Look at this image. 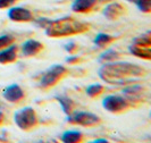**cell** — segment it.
I'll list each match as a JSON object with an SVG mask.
<instances>
[{
    "label": "cell",
    "mask_w": 151,
    "mask_h": 143,
    "mask_svg": "<svg viewBox=\"0 0 151 143\" xmlns=\"http://www.w3.org/2000/svg\"><path fill=\"white\" fill-rule=\"evenodd\" d=\"M64 48H65V50L68 51V52H73L76 48H77V45H76V43L74 41H69V42H67L66 45H64Z\"/></svg>",
    "instance_id": "cell-24"
},
{
    "label": "cell",
    "mask_w": 151,
    "mask_h": 143,
    "mask_svg": "<svg viewBox=\"0 0 151 143\" xmlns=\"http://www.w3.org/2000/svg\"><path fill=\"white\" fill-rule=\"evenodd\" d=\"M66 73H67V69L63 65H58V64L52 65L48 68L45 72V74L42 75L41 80H40V84L45 89L51 88L55 84H57L60 78H63L66 75Z\"/></svg>",
    "instance_id": "cell-4"
},
{
    "label": "cell",
    "mask_w": 151,
    "mask_h": 143,
    "mask_svg": "<svg viewBox=\"0 0 151 143\" xmlns=\"http://www.w3.org/2000/svg\"><path fill=\"white\" fill-rule=\"evenodd\" d=\"M67 121L81 126H93L100 123V117L90 111H75L67 115Z\"/></svg>",
    "instance_id": "cell-5"
},
{
    "label": "cell",
    "mask_w": 151,
    "mask_h": 143,
    "mask_svg": "<svg viewBox=\"0 0 151 143\" xmlns=\"http://www.w3.org/2000/svg\"><path fill=\"white\" fill-rule=\"evenodd\" d=\"M133 45H143V47H151V33L150 31H148L147 33H144L140 37H136L132 41Z\"/></svg>",
    "instance_id": "cell-19"
},
{
    "label": "cell",
    "mask_w": 151,
    "mask_h": 143,
    "mask_svg": "<svg viewBox=\"0 0 151 143\" xmlns=\"http://www.w3.org/2000/svg\"><path fill=\"white\" fill-rule=\"evenodd\" d=\"M117 58H119V52H117L114 49H107L99 56L98 61L99 63H109V61H113Z\"/></svg>",
    "instance_id": "cell-18"
},
{
    "label": "cell",
    "mask_w": 151,
    "mask_h": 143,
    "mask_svg": "<svg viewBox=\"0 0 151 143\" xmlns=\"http://www.w3.org/2000/svg\"><path fill=\"white\" fill-rule=\"evenodd\" d=\"M4 121V114H2V111H0V124Z\"/></svg>",
    "instance_id": "cell-28"
},
{
    "label": "cell",
    "mask_w": 151,
    "mask_h": 143,
    "mask_svg": "<svg viewBox=\"0 0 151 143\" xmlns=\"http://www.w3.org/2000/svg\"><path fill=\"white\" fill-rule=\"evenodd\" d=\"M43 49V45L34 39H29L26 40L22 45V52L25 57H32L38 55L41 50Z\"/></svg>",
    "instance_id": "cell-9"
},
{
    "label": "cell",
    "mask_w": 151,
    "mask_h": 143,
    "mask_svg": "<svg viewBox=\"0 0 151 143\" xmlns=\"http://www.w3.org/2000/svg\"><path fill=\"white\" fill-rule=\"evenodd\" d=\"M129 50L133 56L143 58L147 60L151 59V47H143V45H137L132 43L129 47Z\"/></svg>",
    "instance_id": "cell-14"
},
{
    "label": "cell",
    "mask_w": 151,
    "mask_h": 143,
    "mask_svg": "<svg viewBox=\"0 0 151 143\" xmlns=\"http://www.w3.org/2000/svg\"><path fill=\"white\" fill-rule=\"evenodd\" d=\"M78 60H80V58H78V57L73 56V57H68L67 59H66V63H68V64H76Z\"/></svg>",
    "instance_id": "cell-26"
},
{
    "label": "cell",
    "mask_w": 151,
    "mask_h": 143,
    "mask_svg": "<svg viewBox=\"0 0 151 143\" xmlns=\"http://www.w3.org/2000/svg\"><path fill=\"white\" fill-rule=\"evenodd\" d=\"M125 9L119 2H111L104 9V16L108 21H116L124 14Z\"/></svg>",
    "instance_id": "cell-10"
},
{
    "label": "cell",
    "mask_w": 151,
    "mask_h": 143,
    "mask_svg": "<svg viewBox=\"0 0 151 143\" xmlns=\"http://www.w3.org/2000/svg\"><path fill=\"white\" fill-rule=\"evenodd\" d=\"M104 89H105V88H104V85H101V84H98V83L91 84V85H89V86L86 88V94H88L90 98H94V97H97L99 94H101Z\"/></svg>",
    "instance_id": "cell-21"
},
{
    "label": "cell",
    "mask_w": 151,
    "mask_h": 143,
    "mask_svg": "<svg viewBox=\"0 0 151 143\" xmlns=\"http://www.w3.org/2000/svg\"><path fill=\"white\" fill-rule=\"evenodd\" d=\"M96 4L97 0H74L72 4V10L75 13H89Z\"/></svg>",
    "instance_id": "cell-11"
},
{
    "label": "cell",
    "mask_w": 151,
    "mask_h": 143,
    "mask_svg": "<svg viewBox=\"0 0 151 143\" xmlns=\"http://www.w3.org/2000/svg\"><path fill=\"white\" fill-rule=\"evenodd\" d=\"M4 98L9 102H18L24 98V91L18 84H10L4 91Z\"/></svg>",
    "instance_id": "cell-8"
},
{
    "label": "cell",
    "mask_w": 151,
    "mask_h": 143,
    "mask_svg": "<svg viewBox=\"0 0 151 143\" xmlns=\"http://www.w3.org/2000/svg\"><path fill=\"white\" fill-rule=\"evenodd\" d=\"M94 143H98V142H102V143H106V142H108L107 140H105V139H98V140H94L93 141Z\"/></svg>",
    "instance_id": "cell-27"
},
{
    "label": "cell",
    "mask_w": 151,
    "mask_h": 143,
    "mask_svg": "<svg viewBox=\"0 0 151 143\" xmlns=\"http://www.w3.org/2000/svg\"><path fill=\"white\" fill-rule=\"evenodd\" d=\"M99 77L109 84H127L147 74L141 66L129 61H109L98 70Z\"/></svg>",
    "instance_id": "cell-1"
},
{
    "label": "cell",
    "mask_w": 151,
    "mask_h": 143,
    "mask_svg": "<svg viewBox=\"0 0 151 143\" xmlns=\"http://www.w3.org/2000/svg\"><path fill=\"white\" fill-rule=\"evenodd\" d=\"M13 41H14V38H13L12 35H8V34L0 35V49L8 47Z\"/></svg>",
    "instance_id": "cell-22"
},
{
    "label": "cell",
    "mask_w": 151,
    "mask_h": 143,
    "mask_svg": "<svg viewBox=\"0 0 151 143\" xmlns=\"http://www.w3.org/2000/svg\"><path fill=\"white\" fill-rule=\"evenodd\" d=\"M55 99L59 102L63 111L66 114V115H69L72 113V109H73V101L72 99L65 96V94H56L55 96Z\"/></svg>",
    "instance_id": "cell-16"
},
{
    "label": "cell",
    "mask_w": 151,
    "mask_h": 143,
    "mask_svg": "<svg viewBox=\"0 0 151 143\" xmlns=\"http://www.w3.org/2000/svg\"><path fill=\"white\" fill-rule=\"evenodd\" d=\"M15 1L16 0H0V9L10 7L12 5L15 4Z\"/></svg>",
    "instance_id": "cell-25"
},
{
    "label": "cell",
    "mask_w": 151,
    "mask_h": 143,
    "mask_svg": "<svg viewBox=\"0 0 151 143\" xmlns=\"http://www.w3.org/2000/svg\"><path fill=\"white\" fill-rule=\"evenodd\" d=\"M14 121L22 131H30L38 124V117L32 107H24L15 111Z\"/></svg>",
    "instance_id": "cell-3"
},
{
    "label": "cell",
    "mask_w": 151,
    "mask_h": 143,
    "mask_svg": "<svg viewBox=\"0 0 151 143\" xmlns=\"http://www.w3.org/2000/svg\"><path fill=\"white\" fill-rule=\"evenodd\" d=\"M35 25L40 27V29H45L48 25H49V23H50V19H48V18H39L35 21Z\"/></svg>",
    "instance_id": "cell-23"
},
{
    "label": "cell",
    "mask_w": 151,
    "mask_h": 143,
    "mask_svg": "<svg viewBox=\"0 0 151 143\" xmlns=\"http://www.w3.org/2000/svg\"><path fill=\"white\" fill-rule=\"evenodd\" d=\"M131 2H134L137 9L142 13L149 14L151 10V0H129Z\"/></svg>",
    "instance_id": "cell-20"
},
{
    "label": "cell",
    "mask_w": 151,
    "mask_h": 143,
    "mask_svg": "<svg viewBox=\"0 0 151 143\" xmlns=\"http://www.w3.org/2000/svg\"><path fill=\"white\" fill-rule=\"evenodd\" d=\"M7 15L13 22H30L33 19L31 10L23 7H12L8 10Z\"/></svg>",
    "instance_id": "cell-7"
},
{
    "label": "cell",
    "mask_w": 151,
    "mask_h": 143,
    "mask_svg": "<svg viewBox=\"0 0 151 143\" xmlns=\"http://www.w3.org/2000/svg\"><path fill=\"white\" fill-rule=\"evenodd\" d=\"M17 58V47L10 45L0 51V64H10Z\"/></svg>",
    "instance_id": "cell-13"
},
{
    "label": "cell",
    "mask_w": 151,
    "mask_h": 143,
    "mask_svg": "<svg viewBox=\"0 0 151 143\" xmlns=\"http://www.w3.org/2000/svg\"><path fill=\"white\" fill-rule=\"evenodd\" d=\"M123 93L125 94V97L129 99V101H136L142 97V93H143V88L142 85L140 84H135V85H129V86H126L124 90H123ZM127 100V101H129Z\"/></svg>",
    "instance_id": "cell-12"
},
{
    "label": "cell",
    "mask_w": 151,
    "mask_h": 143,
    "mask_svg": "<svg viewBox=\"0 0 151 143\" xmlns=\"http://www.w3.org/2000/svg\"><path fill=\"white\" fill-rule=\"evenodd\" d=\"M129 101L127 99L121 96H115V94H110L107 96L106 98L102 100V107L104 109H106L109 113H121L124 111L129 108Z\"/></svg>",
    "instance_id": "cell-6"
},
{
    "label": "cell",
    "mask_w": 151,
    "mask_h": 143,
    "mask_svg": "<svg viewBox=\"0 0 151 143\" xmlns=\"http://www.w3.org/2000/svg\"><path fill=\"white\" fill-rule=\"evenodd\" d=\"M90 29V24L81 22L70 16H65L56 21H50L45 27V34L49 38H64L80 33H84Z\"/></svg>",
    "instance_id": "cell-2"
},
{
    "label": "cell",
    "mask_w": 151,
    "mask_h": 143,
    "mask_svg": "<svg viewBox=\"0 0 151 143\" xmlns=\"http://www.w3.org/2000/svg\"><path fill=\"white\" fill-rule=\"evenodd\" d=\"M115 38L111 37V35H109V34H106V33H99L98 35L94 38L93 40V43L99 47V48H104V47H106L107 45H109V43H111Z\"/></svg>",
    "instance_id": "cell-17"
},
{
    "label": "cell",
    "mask_w": 151,
    "mask_h": 143,
    "mask_svg": "<svg viewBox=\"0 0 151 143\" xmlns=\"http://www.w3.org/2000/svg\"><path fill=\"white\" fill-rule=\"evenodd\" d=\"M83 139V134L80 131H66L61 135V141L64 143H77L81 142Z\"/></svg>",
    "instance_id": "cell-15"
}]
</instances>
